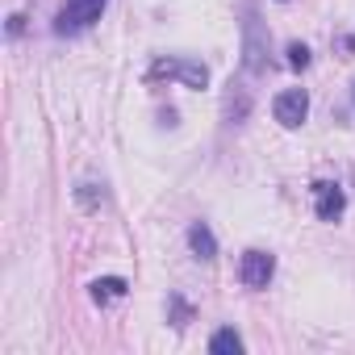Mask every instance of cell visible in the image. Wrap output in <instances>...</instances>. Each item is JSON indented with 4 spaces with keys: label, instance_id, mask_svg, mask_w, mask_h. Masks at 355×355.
Here are the masks:
<instances>
[{
    "label": "cell",
    "instance_id": "7a4b0ae2",
    "mask_svg": "<svg viewBox=\"0 0 355 355\" xmlns=\"http://www.w3.org/2000/svg\"><path fill=\"white\" fill-rule=\"evenodd\" d=\"M272 113L284 130H297L305 117H309V92L305 88H284L276 101H272Z\"/></svg>",
    "mask_w": 355,
    "mask_h": 355
},
{
    "label": "cell",
    "instance_id": "9c48e42d",
    "mask_svg": "<svg viewBox=\"0 0 355 355\" xmlns=\"http://www.w3.org/2000/svg\"><path fill=\"white\" fill-rule=\"evenodd\" d=\"M288 67H293V71H305V67H309V46L288 42Z\"/></svg>",
    "mask_w": 355,
    "mask_h": 355
},
{
    "label": "cell",
    "instance_id": "3957f363",
    "mask_svg": "<svg viewBox=\"0 0 355 355\" xmlns=\"http://www.w3.org/2000/svg\"><path fill=\"white\" fill-rule=\"evenodd\" d=\"M276 276V255L268 251H247L243 263H239V280L247 288H268V280Z\"/></svg>",
    "mask_w": 355,
    "mask_h": 355
},
{
    "label": "cell",
    "instance_id": "8992f818",
    "mask_svg": "<svg viewBox=\"0 0 355 355\" xmlns=\"http://www.w3.org/2000/svg\"><path fill=\"white\" fill-rule=\"evenodd\" d=\"M189 247H193L197 259H218V239H214V230L205 222H193L189 226Z\"/></svg>",
    "mask_w": 355,
    "mask_h": 355
},
{
    "label": "cell",
    "instance_id": "5b68a950",
    "mask_svg": "<svg viewBox=\"0 0 355 355\" xmlns=\"http://www.w3.org/2000/svg\"><path fill=\"white\" fill-rule=\"evenodd\" d=\"M313 209H318L322 222H338L343 209H347V193L338 184H330V180H318L313 184Z\"/></svg>",
    "mask_w": 355,
    "mask_h": 355
},
{
    "label": "cell",
    "instance_id": "277c9868",
    "mask_svg": "<svg viewBox=\"0 0 355 355\" xmlns=\"http://www.w3.org/2000/svg\"><path fill=\"white\" fill-rule=\"evenodd\" d=\"M150 76H155V80H159V76H175V80H184L189 88H205V84H209L205 63H193V59H159V63L150 67Z\"/></svg>",
    "mask_w": 355,
    "mask_h": 355
},
{
    "label": "cell",
    "instance_id": "6da1fadb",
    "mask_svg": "<svg viewBox=\"0 0 355 355\" xmlns=\"http://www.w3.org/2000/svg\"><path fill=\"white\" fill-rule=\"evenodd\" d=\"M109 0H63L59 17H55V34H84L92 21H101Z\"/></svg>",
    "mask_w": 355,
    "mask_h": 355
},
{
    "label": "cell",
    "instance_id": "52a82bcc",
    "mask_svg": "<svg viewBox=\"0 0 355 355\" xmlns=\"http://www.w3.org/2000/svg\"><path fill=\"white\" fill-rule=\"evenodd\" d=\"M117 297H125V280H121V276L92 280V301H96V305H109V301H117Z\"/></svg>",
    "mask_w": 355,
    "mask_h": 355
},
{
    "label": "cell",
    "instance_id": "ba28073f",
    "mask_svg": "<svg viewBox=\"0 0 355 355\" xmlns=\"http://www.w3.org/2000/svg\"><path fill=\"white\" fill-rule=\"evenodd\" d=\"M209 351H214V355H239V351H243V338L226 326V330H218V334L209 338Z\"/></svg>",
    "mask_w": 355,
    "mask_h": 355
}]
</instances>
